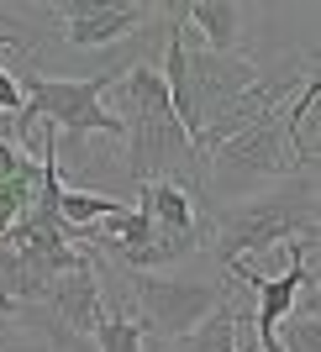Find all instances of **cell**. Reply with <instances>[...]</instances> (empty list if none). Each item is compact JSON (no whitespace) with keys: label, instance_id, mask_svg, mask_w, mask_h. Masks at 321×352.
Instances as JSON below:
<instances>
[{"label":"cell","instance_id":"1","mask_svg":"<svg viewBox=\"0 0 321 352\" xmlns=\"http://www.w3.org/2000/svg\"><path fill=\"white\" fill-rule=\"evenodd\" d=\"M111 89H116V121H121V147H127V174L137 179V184H147V179H163L174 163H200L195 158L190 137H185V126H179L174 105H169V89H163V74L153 69V63H132V69H116V79H111Z\"/></svg>","mask_w":321,"mask_h":352},{"label":"cell","instance_id":"2","mask_svg":"<svg viewBox=\"0 0 321 352\" xmlns=\"http://www.w3.org/2000/svg\"><path fill=\"white\" fill-rule=\"evenodd\" d=\"M316 232V190L300 179V190H274V195H248L216 210V258L227 268H253V258L269 248H290V236L311 242Z\"/></svg>","mask_w":321,"mask_h":352},{"label":"cell","instance_id":"3","mask_svg":"<svg viewBox=\"0 0 321 352\" xmlns=\"http://www.w3.org/2000/svg\"><path fill=\"white\" fill-rule=\"evenodd\" d=\"M111 79H116V69L95 74V79H59V74H32V85H21V95H27V105L16 111V132L11 142L21 147L32 137V126H37V116L48 121V132H69V137H90L101 132L111 137V142H121V121L116 111H105V89H111Z\"/></svg>","mask_w":321,"mask_h":352},{"label":"cell","instance_id":"4","mask_svg":"<svg viewBox=\"0 0 321 352\" xmlns=\"http://www.w3.org/2000/svg\"><path fill=\"white\" fill-rule=\"evenodd\" d=\"M127 289H132L137 331H153L158 342L169 337V347L179 337H190L195 326L227 300V294H216L200 279H169V274H127Z\"/></svg>","mask_w":321,"mask_h":352},{"label":"cell","instance_id":"5","mask_svg":"<svg viewBox=\"0 0 321 352\" xmlns=\"http://www.w3.org/2000/svg\"><path fill=\"white\" fill-rule=\"evenodd\" d=\"M48 16L63 27V43L105 47L132 37L153 16V6H143V0H59V6H48Z\"/></svg>","mask_w":321,"mask_h":352},{"label":"cell","instance_id":"6","mask_svg":"<svg viewBox=\"0 0 321 352\" xmlns=\"http://www.w3.org/2000/svg\"><path fill=\"white\" fill-rule=\"evenodd\" d=\"M179 21L185 32H200V47L205 53H221V58H242V27H248V16L242 6L232 0H190V6H179Z\"/></svg>","mask_w":321,"mask_h":352},{"label":"cell","instance_id":"7","mask_svg":"<svg viewBox=\"0 0 321 352\" xmlns=\"http://www.w3.org/2000/svg\"><path fill=\"white\" fill-rule=\"evenodd\" d=\"M137 210H143V216H153L163 232H174V236H205L200 210H195L190 190H185V179H174V174L137 184Z\"/></svg>","mask_w":321,"mask_h":352},{"label":"cell","instance_id":"8","mask_svg":"<svg viewBox=\"0 0 321 352\" xmlns=\"http://www.w3.org/2000/svg\"><path fill=\"white\" fill-rule=\"evenodd\" d=\"M163 352H237V305L221 300L190 337H179L174 347H163Z\"/></svg>","mask_w":321,"mask_h":352},{"label":"cell","instance_id":"9","mask_svg":"<svg viewBox=\"0 0 321 352\" xmlns=\"http://www.w3.org/2000/svg\"><path fill=\"white\" fill-rule=\"evenodd\" d=\"M116 210H121V200H111V195L69 190V184L59 190V221L69 226V232H90V226H101V221L116 216Z\"/></svg>","mask_w":321,"mask_h":352},{"label":"cell","instance_id":"10","mask_svg":"<svg viewBox=\"0 0 321 352\" xmlns=\"http://www.w3.org/2000/svg\"><path fill=\"white\" fill-rule=\"evenodd\" d=\"M90 347H95V352H143V331H137V321H132V316L105 310L101 326L90 331Z\"/></svg>","mask_w":321,"mask_h":352},{"label":"cell","instance_id":"11","mask_svg":"<svg viewBox=\"0 0 321 352\" xmlns=\"http://www.w3.org/2000/svg\"><path fill=\"white\" fill-rule=\"evenodd\" d=\"M279 326H284V337H279L284 352H316V305L311 300H295V310Z\"/></svg>","mask_w":321,"mask_h":352},{"label":"cell","instance_id":"12","mask_svg":"<svg viewBox=\"0 0 321 352\" xmlns=\"http://www.w3.org/2000/svg\"><path fill=\"white\" fill-rule=\"evenodd\" d=\"M27 174H37V158H27L11 142V132H0V184H16V179H27Z\"/></svg>","mask_w":321,"mask_h":352},{"label":"cell","instance_id":"13","mask_svg":"<svg viewBox=\"0 0 321 352\" xmlns=\"http://www.w3.org/2000/svg\"><path fill=\"white\" fill-rule=\"evenodd\" d=\"M27 105V95H21V85H16V74L0 69V111H21Z\"/></svg>","mask_w":321,"mask_h":352},{"label":"cell","instance_id":"14","mask_svg":"<svg viewBox=\"0 0 321 352\" xmlns=\"http://www.w3.org/2000/svg\"><path fill=\"white\" fill-rule=\"evenodd\" d=\"M0 47H27V43H21V32H0Z\"/></svg>","mask_w":321,"mask_h":352}]
</instances>
